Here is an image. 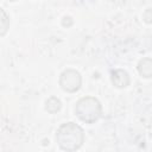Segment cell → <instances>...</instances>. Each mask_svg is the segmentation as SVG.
<instances>
[{
	"mask_svg": "<svg viewBox=\"0 0 152 152\" xmlns=\"http://www.w3.org/2000/svg\"><path fill=\"white\" fill-rule=\"evenodd\" d=\"M56 141L61 150L75 152L81 148L84 142L83 128L72 121L62 124L56 132Z\"/></svg>",
	"mask_w": 152,
	"mask_h": 152,
	"instance_id": "cell-1",
	"label": "cell"
},
{
	"mask_svg": "<svg viewBox=\"0 0 152 152\" xmlns=\"http://www.w3.org/2000/svg\"><path fill=\"white\" fill-rule=\"evenodd\" d=\"M75 114L81 121L94 124L102 115V104L94 96L81 97L75 104Z\"/></svg>",
	"mask_w": 152,
	"mask_h": 152,
	"instance_id": "cell-2",
	"label": "cell"
},
{
	"mask_svg": "<svg viewBox=\"0 0 152 152\" xmlns=\"http://www.w3.org/2000/svg\"><path fill=\"white\" fill-rule=\"evenodd\" d=\"M59 86L66 93H76L82 86V76L75 69H65L59 76Z\"/></svg>",
	"mask_w": 152,
	"mask_h": 152,
	"instance_id": "cell-3",
	"label": "cell"
},
{
	"mask_svg": "<svg viewBox=\"0 0 152 152\" xmlns=\"http://www.w3.org/2000/svg\"><path fill=\"white\" fill-rule=\"evenodd\" d=\"M110 80H112V83L116 88H120V89L128 87L129 83H131L129 75L124 69H115V70H113L110 72Z\"/></svg>",
	"mask_w": 152,
	"mask_h": 152,
	"instance_id": "cell-4",
	"label": "cell"
},
{
	"mask_svg": "<svg viewBox=\"0 0 152 152\" xmlns=\"http://www.w3.org/2000/svg\"><path fill=\"white\" fill-rule=\"evenodd\" d=\"M137 69L140 76H142L144 78H151L152 77V58L145 57L140 59L138 62Z\"/></svg>",
	"mask_w": 152,
	"mask_h": 152,
	"instance_id": "cell-5",
	"label": "cell"
},
{
	"mask_svg": "<svg viewBox=\"0 0 152 152\" xmlns=\"http://www.w3.org/2000/svg\"><path fill=\"white\" fill-rule=\"evenodd\" d=\"M61 108H62V102H61V100L57 99L56 96L49 97V99L46 100V102H45V109H46L49 113H51V114L57 113Z\"/></svg>",
	"mask_w": 152,
	"mask_h": 152,
	"instance_id": "cell-6",
	"label": "cell"
},
{
	"mask_svg": "<svg viewBox=\"0 0 152 152\" xmlns=\"http://www.w3.org/2000/svg\"><path fill=\"white\" fill-rule=\"evenodd\" d=\"M1 14H2V31H1V36H5V33H6V31H7L8 26H10V20L7 19L6 13H5L4 10H1Z\"/></svg>",
	"mask_w": 152,
	"mask_h": 152,
	"instance_id": "cell-7",
	"label": "cell"
}]
</instances>
